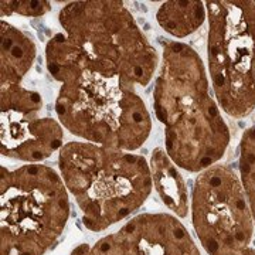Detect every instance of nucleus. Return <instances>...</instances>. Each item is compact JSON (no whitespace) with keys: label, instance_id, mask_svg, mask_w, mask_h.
<instances>
[{"label":"nucleus","instance_id":"obj_1","mask_svg":"<svg viewBox=\"0 0 255 255\" xmlns=\"http://www.w3.org/2000/svg\"><path fill=\"white\" fill-rule=\"evenodd\" d=\"M46 63L61 84L55 112L67 130L85 142L127 152L147 140L150 114L133 84L101 68L64 33L47 43Z\"/></svg>","mask_w":255,"mask_h":255},{"label":"nucleus","instance_id":"obj_2","mask_svg":"<svg viewBox=\"0 0 255 255\" xmlns=\"http://www.w3.org/2000/svg\"><path fill=\"white\" fill-rule=\"evenodd\" d=\"M153 110L164 127L166 153L187 172L217 164L227 153L230 128L210 94L200 55L180 41H164L153 88Z\"/></svg>","mask_w":255,"mask_h":255},{"label":"nucleus","instance_id":"obj_3","mask_svg":"<svg viewBox=\"0 0 255 255\" xmlns=\"http://www.w3.org/2000/svg\"><path fill=\"white\" fill-rule=\"evenodd\" d=\"M58 167L84 226L94 233L128 219L142 207L153 187L145 157L90 142L64 145Z\"/></svg>","mask_w":255,"mask_h":255},{"label":"nucleus","instance_id":"obj_4","mask_svg":"<svg viewBox=\"0 0 255 255\" xmlns=\"http://www.w3.org/2000/svg\"><path fill=\"white\" fill-rule=\"evenodd\" d=\"M0 254L44 255L61 238L70 199L61 174L44 164L0 169Z\"/></svg>","mask_w":255,"mask_h":255},{"label":"nucleus","instance_id":"obj_5","mask_svg":"<svg viewBox=\"0 0 255 255\" xmlns=\"http://www.w3.org/2000/svg\"><path fill=\"white\" fill-rule=\"evenodd\" d=\"M58 21L64 34L105 71L140 87L152 81L159 55L122 1H71Z\"/></svg>","mask_w":255,"mask_h":255},{"label":"nucleus","instance_id":"obj_6","mask_svg":"<svg viewBox=\"0 0 255 255\" xmlns=\"http://www.w3.org/2000/svg\"><path fill=\"white\" fill-rule=\"evenodd\" d=\"M207 58L217 104L241 119L255 110V1L210 0Z\"/></svg>","mask_w":255,"mask_h":255},{"label":"nucleus","instance_id":"obj_7","mask_svg":"<svg viewBox=\"0 0 255 255\" xmlns=\"http://www.w3.org/2000/svg\"><path fill=\"white\" fill-rule=\"evenodd\" d=\"M191 223L209 255H255L254 217L241 179L233 169L214 164L193 187Z\"/></svg>","mask_w":255,"mask_h":255},{"label":"nucleus","instance_id":"obj_8","mask_svg":"<svg viewBox=\"0 0 255 255\" xmlns=\"http://www.w3.org/2000/svg\"><path fill=\"white\" fill-rule=\"evenodd\" d=\"M43 100L23 85L0 88L1 155L27 163H38L63 145V125L41 117Z\"/></svg>","mask_w":255,"mask_h":255},{"label":"nucleus","instance_id":"obj_9","mask_svg":"<svg viewBox=\"0 0 255 255\" xmlns=\"http://www.w3.org/2000/svg\"><path fill=\"white\" fill-rule=\"evenodd\" d=\"M68 255H201L196 241L176 216L145 213L92 246L80 244Z\"/></svg>","mask_w":255,"mask_h":255},{"label":"nucleus","instance_id":"obj_10","mask_svg":"<svg viewBox=\"0 0 255 255\" xmlns=\"http://www.w3.org/2000/svg\"><path fill=\"white\" fill-rule=\"evenodd\" d=\"M0 88L21 85L36 58V44L24 31L1 21Z\"/></svg>","mask_w":255,"mask_h":255},{"label":"nucleus","instance_id":"obj_11","mask_svg":"<svg viewBox=\"0 0 255 255\" xmlns=\"http://www.w3.org/2000/svg\"><path fill=\"white\" fill-rule=\"evenodd\" d=\"M150 173L153 187L160 199L176 216L186 217L189 211V196L183 176L177 166L163 149H155L150 157Z\"/></svg>","mask_w":255,"mask_h":255},{"label":"nucleus","instance_id":"obj_12","mask_svg":"<svg viewBox=\"0 0 255 255\" xmlns=\"http://www.w3.org/2000/svg\"><path fill=\"white\" fill-rule=\"evenodd\" d=\"M207 18V9L203 1L172 0L164 1L156 13L159 26L170 36L183 38L193 34Z\"/></svg>","mask_w":255,"mask_h":255},{"label":"nucleus","instance_id":"obj_13","mask_svg":"<svg viewBox=\"0 0 255 255\" xmlns=\"http://www.w3.org/2000/svg\"><path fill=\"white\" fill-rule=\"evenodd\" d=\"M240 173L255 223V127L247 129L240 143Z\"/></svg>","mask_w":255,"mask_h":255},{"label":"nucleus","instance_id":"obj_14","mask_svg":"<svg viewBox=\"0 0 255 255\" xmlns=\"http://www.w3.org/2000/svg\"><path fill=\"white\" fill-rule=\"evenodd\" d=\"M3 16H23V17H40L51 10V3L44 0H3L0 3Z\"/></svg>","mask_w":255,"mask_h":255}]
</instances>
